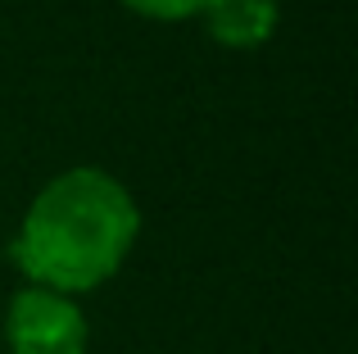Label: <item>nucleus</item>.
Returning <instances> with one entry per match:
<instances>
[{
	"mask_svg": "<svg viewBox=\"0 0 358 354\" xmlns=\"http://www.w3.org/2000/svg\"><path fill=\"white\" fill-rule=\"evenodd\" d=\"M141 236L131 191L105 169H64L32 195L14 236V264L27 286L87 295L127 264Z\"/></svg>",
	"mask_w": 358,
	"mask_h": 354,
	"instance_id": "nucleus-1",
	"label": "nucleus"
},
{
	"mask_svg": "<svg viewBox=\"0 0 358 354\" xmlns=\"http://www.w3.org/2000/svg\"><path fill=\"white\" fill-rule=\"evenodd\" d=\"M118 5L155 23H186V18H200L209 0H118Z\"/></svg>",
	"mask_w": 358,
	"mask_h": 354,
	"instance_id": "nucleus-4",
	"label": "nucleus"
},
{
	"mask_svg": "<svg viewBox=\"0 0 358 354\" xmlns=\"http://www.w3.org/2000/svg\"><path fill=\"white\" fill-rule=\"evenodd\" d=\"M0 341H5L9 354H87L91 327L73 295L45 291V286H23V291H14V300L5 309Z\"/></svg>",
	"mask_w": 358,
	"mask_h": 354,
	"instance_id": "nucleus-2",
	"label": "nucleus"
},
{
	"mask_svg": "<svg viewBox=\"0 0 358 354\" xmlns=\"http://www.w3.org/2000/svg\"><path fill=\"white\" fill-rule=\"evenodd\" d=\"M200 23L227 50H259L277 32V0H209Z\"/></svg>",
	"mask_w": 358,
	"mask_h": 354,
	"instance_id": "nucleus-3",
	"label": "nucleus"
}]
</instances>
